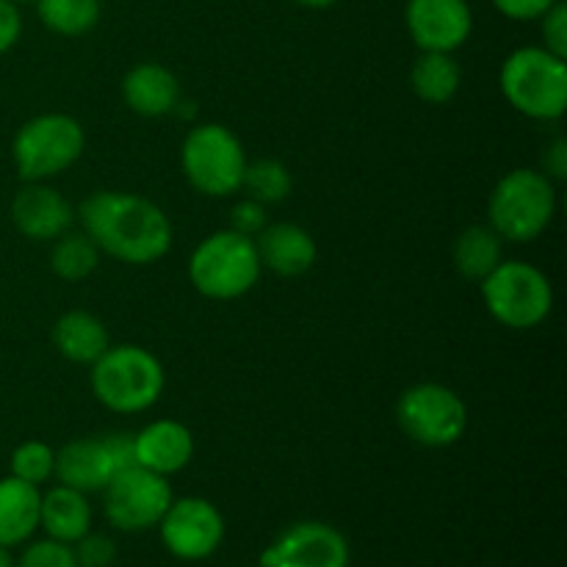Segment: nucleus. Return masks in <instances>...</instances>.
Returning a JSON list of instances; mask_svg holds the SVG:
<instances>
[{"mask_svg":"<svg viewBox=\"0 0 567 567\" xmlns=\"http://www.w3.org/2000/svg\"><path fill=\"white\" fill-rule=\"evenodd\" d=\"M14 567H78V563L72 546L44 537V540L28 543V548L17 559Z\"/></svg>","mask_w":567,"mask_h":567,"instance_id":"nucleus-28","label":"nucleus"},{"mask_svg":"<svg viewBox=\"0 0 567 567\" xmlns=\"http://www.w3.org/2000/svg\"><path fill=\"white\" fill-rule=\"evenodd\" d=\"M186 181L208 197H230L241 188L247 153L236 133L225 125H197L186 133L181 147Z\"/></svg>","mask_w":567,"mask_h":567,"instance_id":"nucleus-8","label":"nucleus"},{"mask_svg":"<svg viewBox=\"0 0 567 567\" xmlns=\"http://www.w3.org/2000/svg\"><path fill=\"white\" fill-rule=\"evenodd\" d=\"M120 468L109 437H78L55 452V480L59 485L75 487L81 493H103L111 476Z\"/></svg>","mask_w":567,"mask_h":567,"instance_id":"nucleus-14","label":"nucleus"},{"mask_svg":"<svg viewBox=\"0 0 567 567\" xmlns=\"http://www.w3.org/2000/svg\"><path fill=\"white\" fill-rule=\"evenodd\" d=\"M161 543L172 557L183 563H199L219 551L225 540V518L208 498H172L169 509L158 520Z\"/></svg>","mask_w":567,"mask_h":567,"instance_id":"nucleus-11","label":"nucleus"},{"mask_svg":"<svg viewBox=\"0 0 567 567\" xmlns=\"http://www.w3.org/2000/svg\"><path fill=\"white\" fill-rule=\"evenodd\" d=\"M554 3H559V0H493V6H496L504 17L518 22L540 20Z\"/></svg>","mask_w":567,"mask_h":567,"instance_id":"nucleus-32","label":"nucleus"},{"mask_svg":"<svg viewBox=\"0 0 567 567\" xmlns=\"http://www.w3.org/2000/svg\"><path fill=\"white\" fill-rule=\"evenodd\" d=\"M81 230L103 255L150 266L172 249V221L153 199L133 192H94L78 208Z\"/></svg>","mask_w":567,"mask_h":567,"instance_id":"nucleus-1","label":"nucleus"},{"mask_svg":"<svg viewBox=\"0 0 567 567\" xmlns=\"http://www.w3.org/2000/svg\"><path fill=\"white\" fill-rule=\"evenodd\" d=\"M241 188H247V197L258 199L269 208V205L282 203L291 194L293 177L288 166L277 158H260L252 161V164L247 161Z\"/></svg>","mask_w":567,"mask_h":567,"instance_id":"nucleus-26","label":"nucleus"},{"mask_svg":"<svg viewBox=\"0 0 567 567\" xmlns=\"http://www.w3.org/2000/svg\"><path fill=\"white\" fill-rule=\"evenodd\" d=\"M55 474V449L42 441H25L11 452V476L28 485H44Z\"/></svg>","mask_w":567,"mask_h":567,"instance_id":"nucleus-27","label":"nucleus"},{"mask_svg":"<svg viewBox=\"0 0 567 567\" xmlns=\"http://www.w3.org/2000/svg\"><path fill=\"white\" fill-rule=\"evenodd\" d=\"M14 3H31V0H14Z\"/></svg>","mask_w":567,"mask_h":567,"instance_id":"nucleus-37","label":"nucleus"},{"mask_svg":"<svg viewBox=\"0 0 567 567\" xmlns=\"http://www.w3.org/2000/svg\"><path fill=\"white\" fill-rule=\"evenodd\" d=\"M255 249H258L260 266L275 271L277 277H302L313 269L319 258L313 236L305 227L293 221H275L266 225L255 236Z\"/></svg>","mask_w":567,"mask_h":567,"instance_id":"nucleus-17","label":"nucleus"},{"mask_svg":"<svg viewBox=\"0 0 567 567\" xmlns=\"http://www.w3.org/2000/svg\"><path fill=\"white\" fill-rule=\"evenodd\" d=\"M39 507L42 493L37 485H28L17 476L0 480V546L17 548L31 543L39 532Z\"/></svg>","mask_w":567,"mask_h":567,"instance_id":"nucleus-20","label":"nucleus"},{"mask_svg":"<svg viewBox=\"0 0 567 567\" xmlns=\"http://www.w3.org/2000/svg\"><path fill=\"white\" fill-rule=\"evenodd\" d=\"M39 20L59 37H83L100 22V0H33Z\"/></svg>","mask_w":567,"mask_h":567,"instance_id":"nucleus-25","label":"nucleus"},{"mask_svg":"<svg viewBox=\"0 0 567 567\" xmlns=\"http://www.w3.org/2000/svg\"><path fill=\"white\" fill-rule=\"evenodd\" d=\"M0 567H14V559H11L9 548L0 546Z\"/></svg>","mask_w":567,"mask_h":567,"instance_id":"nucleus-36","label":"nucleus"},{"mask_svg":"<svg viewBox=\"0 0 567 567\" xmlns=\"http://www.w3.org/2000/svg\"><path fill=\"white\" fill-rule=\"evenodd\" d=\"M396 421L404 435L426 449L454 446L468 426L463 396L441 382L410 385L396 402Z\"/></svg>","mask_w":567,"mask_h":567,"instance_id":"nucleus-9","label":"nucleus"},{"mask_svg":"<svg viewBox=\"0 0 567 567\" xmlns=\"http://www.w3.org/2000/svg\"><path fill=\"white\" fill-rule=\"evenodd\" d=\"M502 92L518 114L554 122L567 111V59L551 50L518 48L502 64Z\"/></svg>","mask_w":567,"mask_h":567,"instance_id":"nucleus-4","label":"nucleus"},{"mask_svg":"<svg viewBox=\"0 0 567 567\" xmlns=\"http://www.w3.org/2000/svg\"><path fill=\"white\" fill-rule=\"evenodd\" d=\"M258 567H266V565H258Z\"/></svg>","mask_w":567,"mask_h":567,"instance_id":"nucleus-38","label":"nucleus"},{"mask_svg":"<svg viewBox=\"0 0 567 567\" xmlns=\"http://www.w3.org/2000/svg\"><path fill=\"white\" fill-rule=\"evenodd\" d=\"M39 529L50 540L66 543V546L81 540L86 532H92V504H89L86 493L66 485H55L48 493H42Z\"/></svg>","mask_w":567,"mask_h":567,"instance_id":"nucleus-19","label":"nucleus"},{"mask_svg":"<svg viewBox=\"0 0 567 567\" xmlns=\"http://www.w3.org/2000/svg\"><path fill=\"white\" fill-rule=\"evenodd\" d=\"M480 286L487 313L509 330H532L551 316V280L524 260H502Z\"/></svg>","mask_w":567,"mask_h":567,"instance_id":"nucleus-6","label":"nucleus"},{"mask_svg":"<svg viewBox=\"0 0 567 567\" xmlns=\"http://www.w3.org/2000/svg\"><path fill=\"white\" fill-rule=\"evenodd\" d=\"M266 567H349V543L336 526L299 520L275 537L260 554Z\"/></svg>","mask_w":567,"mask_h":567,"instance_id":"nucleus-12","label":"nucleus"},{"mask_svg":"<svg viewBox=\"0 0 567 567\" xmlns=\"http://www.w3.org/2000/svg\"><path fill=\"white\" fill-rule=\"evenodd\" d=\"M404 22L421 53H454L474 31L468 0H408Z\"/></svg>","mask_w":567,"mask_h":567,"instance_id":"nucleus-13","label":"nucleus"},{"mask_svg":"<svg viewBox=\"0 0 567 567\" xmlns=\"http://www.w3.org/2000/svg\"><path fill=\"white\" fill-rule=\"evenodd\" d=\"M266 225H269V214H266L264 203L247 197V199H241V203L233 205L230 230L241 233V236H247V238H255Z\"/></svg>","mask_w":567,"mask_h":567,"instance_id":"nucleus-31","label":"nucleus"},{"mask_svg":"<svg viewBox=\"0 0 567 567\" xmlns=\"http://www.w3.org/2000/svg\"><path fill=\"white\" fill-rule=\"evenodd\" d=\"M502 236L491 225H471L454 241V269L471 282H482L502 264Z\"/></svg>","mask_w":567,"mask_h":567,"instance_id":"nucleus-22","label":"nucleus"},{"mask_svg":"<svg viewBox=\"0 0 567 567\" xmlns=\"http://www.w3.org/2000/svg\"><path fill=\"white\" fill-rule=\"evenodd\" d=\"M100 264V249L86 233L66 230L59 236L50 249V271L66 282H81L89 275H94Z\"/></svg>","mask_w":567,"mask_h":567,"instance_id":"nucleus-24","label":"nucleus"},{"mask_svg":"<svg viewBox=\"0 0 567 567\" xmlns=\"http://www.w3.org/2000/svg\"><path fill=\"white\" fill-rule=\"evenodd\" d=\"M260 271L264 266H260L258 249H255V238L241 236L230 227L203 238L188 260L192 286L203 297L219 299V302L252 291L260 280Z\"/></svg>","mask_w":567,"mask_h":567,"instance_id":"nucleus-5","label":"nucleus"},{"mask_svg":"<svg viewBox=\"0 0 567 567\" xmlns=\"http://www.w3.org/2000/svg\"><path fill=\"white\" fill-rule=\"evenodd\" d=\"M22 17L14 0H0V53L14 48L20 42Z\"/></svg>","mask_w":567,"mask_h":567,"instance_id":"nucleus-33","label":"nucleus"},{"mask_svg":"<svg viewBox=\"0 0 567 567\" xmlns=\"http://www.w3.org/2000/svg\"><path fill=\"white\" fill-rule=\"evenodd\" d=\"M53 347L70 363L92 365L111 347V338L97 316L89 310H70L53 324Z\"/></svg>","mask_w":567,"mask_h":567,"instance_id":"nucleus-21","label":"nucleus"},{"mask_svg":"<svg viewBox=\"0 0 567 567\" xmlns=\"http://www.w3.org/2000/svg\"><path fill=\"white\" fill-rule=\"evenodd\" d=\"M133 454H136V465L169 480L172 474H181L192 463L194 435L181 421H153L133 435Z\"/></svg>","mask_w":567,"mask_h":567,"instance_id":"nucleus-16","label":"nucleus"},{"mask_svg":"<svg viewBox=\"0 0 567 567\" xmlns=\"http://www.w3.org/2000/svg\"><path fill=\"white\" fill-rule=\"evenodd\" d=\"M543 48L551 50L559 59H567V6L565 0L554 3L546 14L540 17Z\"/></svg>","mask_w":567,"mask_h":567,"instance_id":"nucleus-30","label":"nucleus"},{"mask_svg":"<svg viewBox=\"0 0 567 567\" xmlns=\"http://www.w3.org/2000/svg\"><path fill=\"white\" fill-rule=\"evenodd\" d=\"M122 97L133 114L155 120V116L175 114L181 103V83L164 64L144 61L122 78Z\"/></svg>","mask_w":567,"mask_h":567,"instance_id":"nucleus-18","label":"nucleus"},{"mask_svg":"<svg viewBox=\"0 0 567 567\" xmlns=\"http://www.w3.org/2000/svg\"><path fill=\"white\" fill-rule=\"evenodd\" d=\"M169 480L142 465H127L103 487L105 518L120 532H147L158 526L172 504Z\"/></svg>","mask_w":567,"mask_h":567,"instance_id":"nucleus-10","label":"nucleus"},{"mask_svg":"<svg viewBox=\"0 0 567 567\" xmlns=\"http://www.w3.org/2000/svg\"><path fill=\"white\" fill-rule=\"evenodd\" d=\"M543 175L551 177V181H565L567 175V142L563 136L551 138V142L543 147Z\"/></svg>","mask_w":567,"mask_h":567,"instance_id":"nucleus-34","label":"nucleus"},{"mask_svg":"<svg viewBox=\"0 0 567 567\" xmlns=\"http://www.w3.org/2000/svg\"><path fill=\"white\" fill-rule=\"evenodd\" d=\"M92 393L111 413H144L161 399L166 374L161 360L136 343L109 347L92 363Z\"/></svg>","mask_w":567,"mask_h":567,"instance_id":"nucleus-2","label":"nucleus"},{"mask_svg":"<svg viewBox=\"0 0 567 567\" xmlns=\"http://www.w3.org/2000/svg\"><path fill=\"white\" fill-rule=\"evenodd\" d=\"M78 567H111L116 559V543L109 535L86 532L78 543H72Z\"/></svg>","mask_w":567,"mask_h":567,"instance_id":"nucleus-29","label":"nucleus"},{"mask_svg":"<svg viewBox=\"0 0 567 567\" xmlns=\"http://www.w3.org/2000/svg\"><path fill=\"white\" fill-rule=\"evenodd\" d=\"M491 227L502 241L529 244L551 227L557 216V188L540 169H513L496 183L487 203Z\"/></svg>","mask_w":567,"mask_h":567,"instance_id":"nucleus-3","label":"nucleus"},{"mask_svg":"<svg viewBox=\"0 0 567 567\" xmlns=\"http://www.w3.org/2000/svg\"><path fill=\"white\" fill-rule=\"evenodd\" d=\"M460 83H463V70L452 53L424 50L410 70V86L430 105L449 103L460 92Z\"/></svg>","mask_w":567,"mask_h":567,"instance_id":"nucleus-23","label":"nucleus"},{"mask_svg":"<svg viewBox=\"0 0 567 567\" xmlns=\"http://www.w3.org/2000/svg\"><path fill=\"white\" fill-rule=\"evenodd\" d=\"M86 147L81 122L70 114H39L17 131L11 155L25 183H42L70 169Z\"/></svg>","mask_w":567,"mask_h":567,"instance_id":"nucleus-7","label":"nucleus"},{"mask_svg":"<svg viewBox=\"0 0 567 567\" xmlns=\"http://www.w3.org/2000/svg\"><path fill=\"white\" fill-rule=\"evenodd\" d=\"M11 219L17 230L31 241H55L72 230L75 208L55 188L44 183H28L11 203Z\"/></svg>","mask_w":567,"mask_h":567,"instance_id":"nucleus-15","label":"nucleus"},{"mask_svg":"<svg viewBox=\"0 0 567 567\" xmlns=\"http://www.w3.org/2000/svg\"><path fill=\"white\" fill-rule=\"evenodd\" d=\"M297 3L305 6V9H330L338 0H297Z\"/></svg>","mask_w":567,"mask_h":567,"instance_id":"nucleus-35","label":"nucleus"}]
</instances>
